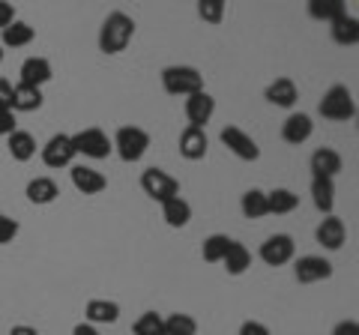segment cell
<instances>
[{"instance_id":"484cf974","label":"cell","mask_w":359,"mask_h":335,"mask_svg":"<svg viewBox=\"0 0 359 335\" xmlns=\"http://www.w3.org/2000/svg\"><path fill=\"white\" fill-rule=\"evenodd\" d=\"M222 264H224V273H228V275H243V273L252 266V252L245 249L243 242L231 240V245H228V252H224Z\"/></svg>"},{"instance_id":"74e56055","label":"cell","mask_w":359,"mask_h":335,"mask_svg":"<svg viewBox=\"0 0 359 335\" xmlns=\"http://www.w3.org/2000/svg\"><path fill=\"white\" fill-rule=\"evenodd\" d=\"M0 111H13V84L0 78Z\"/></svg>"},{"instance_id":"f1b7e54d","label":"cell","mask_w":359,"mask_h":335,"mask_svg":"<svg viewBox=\"0 0 359 335\" xmlns=\"http://www.w3.org/2000/svg\"><path fill=\"white\" fill-rule=\"evenodd\" d=\"M344 13H347V6L341 0H309V18H314V21L332 25V21L341 18Z\"/></svg>"},{"instance_id":"8d00e7d4","label":"cell","mask_w":359,"mask_h":335,"mask_svg":"<svg viewBox=\"0 0 359 335\" xmlns=\"http://www.w3.org/2000/svg\"><path fill=\"white\" fill-rule=\"evenodd\" d=\"M240 335H273V332H269V327L261 320H243Z\"/></svg>"},{"instance_id":"3957f363","label":"cell","mask_w":359,"mask_h":335,"mask_svg":"<svg viewBox=\"0 0 359 335\" xmlns=\"http://www.w3.org/2000/svg\"><path fill=\"white\" fill-rule=\"evenodd\" d=\"M111 147H114V153L126 165H135L150 150V132L141 126H120L114 132V138H111Z\"/></svg>"},{"instance_id":"f546056e","label":"cell","mask_w":359,"mask_h":335,"mask_svg":"<svg viewBox=\"0 0 359 335\" xmlns=\"http://www.w3.org/2000/svg\"><path fill=\"white\" fill-rule=\"evenodd\" d=\"M240 210L245 219H264L266 216V192L264 189H249L240 198Z\"/></svg>"},{"instance_id":"b9f144b4","label":"cell","mask_w":359,"mask_h":335,"mask_svg":"<svg viewBox=\"0 0 359 335\" xmlns=\"http://www.w3.org/2000/svg\"><path fill=\"white\" fill-rule=\"evenodd\" d=\"M9 335H39V332L33 329V327H27V323H18V327L9 329Z\"/></svg>"},{"instance_id":"7a4b0ae2","label":"cell","mask_w":359,"mask_h":335,"mask_svg":"<svg viewBox=\"0 0 359 335\" xmlns=\"http://www.w3.org/2000/svg\"><path fill=\"white\" fill-rule=\"evenodd\" d=\"M162 90L168 96H195L204 90V75L195 66H186V63H174V66H165L162 69Z\"/></svg>"},{"instance_id":"8992f818","label":"cell","mask_w":359,"mask_h":335,"mask_svg":"<svg viewBox=\"0 0 359 335\" xmlns=\"http://www.w3.org/2000/svg\"><path fill=\"white\" fill-rule=\"evenodd\" d=\"M141 192L150 200H156V204H165V200L180 195V183L168 171H162V168H147L141 174Z\"/></svg>"},{"instance_id":"9c48e42d","label":"cell","mask_w":359,"mask_h":335,"mask_svg":"<svg viewBox=\"0 0 359 335\" xmlns=\"http://www.w3.org/2000/svg\"><path fill=\"white\" fill-rule=\"evenodd\" d=\"M219 141L233 156H237L240 162H257V159H261V147H257V141L249 135V132H243L240 126H224L219 132Z\"/></svg>"},{"instance_id":"5b68a950","label":"cell","mask_w":359,"mask_h":335,"mask_svg":"<svg viewBox=\"0 0 359 335\" xmlns=\"http://www.w3.org/2000/svg\"><path fill=\"white\" fill-rule=\"evenodd\" d=\"M72 147H75V156H84V159H108V156L114 153L111 138L99 126H87L81 132H75Z\"/></svg>"},{"instance_id":"9a60e30c","label":"cell","mask_w":359,"mask_h":335,"mask_svg":"<svg viewBox=\"0 0 359 335\" xmlns=\"http://www.w3.org/2000/svg\"><path fill=\"white\" fill-rule=\"evenodd\" d=\"M51 78H54V69H51L48 57H27L25 63H21V69H18V84L36 87V90H42Z\"/></svg>"},{"instance_id":"44dd1931","label":"cell","mask_w":359,"mask_h":335,"mask_svg":"<svg viewBox=\"0 0 359 335\" xmlns=\"http://www.w3.org/2000/svg\"><path fill=\"white\" fill-rule=\"evenodd\" d=\"M84 320L93 323V327H99V323H117L120 320V303H114V299H90V303L84 306Z\"/></svg>"},{"instance_id":"ab89813d","label":"cell","mask_w":359,"mask_h":335,"mask_svg":"<svg viewBox=\"0 0 359 335\" xmlns=\"http://www.w3.org/2000/svg\"><path fill=\"white\" fill-rule=\"evenodd\" d=\"M13 21H15V6L6 4V0H0V30L9 27Z\"/></svg>"},{"instance_id":"1f68e13d","label":"cell","mask_w":359,"mask_h":335,"mask_svg":"<svg viewBox=\"0 0 359 335\" xmlns=\"http://www.w3.org/2000/svg\"><path fill=\"white\" fill-rule=\"evenodd\" d=\"M228 245H231L228 233H210V237L204 240V245H201V254H204L207 264H222L224 252H228Z\"/></svg>"},{"instance_id":"277c9868","label":"cell","mask_w":359,"mask_h":335,"mask_svg":"<svg viewBox=\"0 0 359 335\" xmlns=\"http://www.w3.org/2000/svg\"><path fill=\"white\" fill-rule=\"evenodd\" d=\"M318 114L332 123H347L356 117V99L344 84H332L318 102Z\"/></svg>"},{"instance_id":"f35d334b","label":"cell","mask_w":359,"mask_h":335,"mask_svg":"<svg viewBox=\"0 0 359 335\" xmlns=\"http://www.w3.org/2000/svg\"><path fill=\"white\" fill-rule=\"evenodd\" d=\"M332 335H359V323L353 317H347V320H339L332 327Z\"/></svg>"},{"instance_id":"d6a6232c","label":"cell","mask_w":359,"mask_h":335,"mask_svg":"<svg viewBox=\"0 0 359 335\" xmlns=\"http://www.w3.org/2000/svg\"><path fill=\"white\" fill-rule=\"evenodd\" d=\"M135 335H165V320L156 311H144V315L132 323Z\"/></svg>"},{"instance_id":"8fae6325","label":"cell","mask_w":359,"mask_h":335,"mask_svg":"<svg viewBox=\"0 0 359 335\" xmlns=\"http://www.w3.org/2000/svg\"><path fill=\"white\" fill-rule=\"evenodd\" d=\"M186 120H189V126L192 129H204L207 123L212 120V114H216V99H212L207 90H201L195 96H186Z\"/></svg>"},{"instance_id":"7bdbcfd3","label":"cell","mask_w":359,"mask_h":335,"mask_svg":"<svg viewBox=\"0 0 359 335\" xmlns=\"http://www.w3.org/2000/svg\"><path fill=\"white\" fill-rule=\"evenodd\" d=\"M4 57H6V51H4V46H0V63H4Z\"/></svg>"},{"instance_id":"d4e9b609","label":"cell","mask_w":359,"mask_h":335,"mask_svg":"<svg viewBox=\"0 0 359 335\" xmlns=\"http://www.w3.org/2000/svg\"><path fill=\"white\" fill-rule=\"evenodd\" d=\"M45 102L42 90H36V87H27V84H15L13 87V114H30V111H39Z\"/></svg>"},{"instance_id":"2e32d148","label":"cell","mask_w":359,"mask_h":335,"mask_svg":"<svg viewBox=\"0 0 359 335\" xmlns=\"http://www.w3.org/2000/svg\"><path fill=\"white\" fill-rule=\"evenodd\" d=\"M69 177H72V186L81 195H99V192H105V189H108L105 174L96 171V168H90V165H72Z\"/></svg>"},{"instance_id":"6da1fadb","label":"cell","mask_w":359,"mask_h":335,"mask_svg":"<svg viewBox=\"0 0 359 335\" xmlns=\"http://www.w3.org/2000/svg\"><path fill=\"white\" fill-rule=\"evenodd\" d=\"M135 36V18L126 13H108L99 27V51L102 54H123Z\"/></svg>"},{"instance_id":"5bb4252c","label":"cell","mask_w":359,"mask_h":335,"mask_svg":"<svg viewBox=\"0 0 359 335\" xmlns=\"http://www.w3.org/2000/svg\"><path fill=\"white\" fill-rule=\"evenodd\" d=\"M311 135H314V123L309 114H302V111L287 114V120L282 123V141L290 144V147H302Z\"/></svg>"},{"instance_id":"4fadbf2b","label":"cell","mask_w":359,"mask_h":335,"mask_svg":"<svg viewBox=\"0 0 359 335\" xmlns=\"http://www.w3.org/2000/svg\"><path fill=\"white\" fill-rule=\"evenodd\" d=\"M264 99H266L269 105H276V108H294V105H297V99H299V87H297L294 78L278 75L276 81H269V84H266Z\"/></svg>"},{"instance_id":"d6986e66","label":"cell","mask_w":359,"mask_h":335,"mask_svg":"<svg viewBox=\"0 0 359 335\" xmlns=\"http://www.w3.org/2000/svg\"><path fill=\"white\" fill-rule=\"evenodd\" d=\"M311 204L320 216H332V210H335V180H330V177H311Z\"/></svg>"},{"instance_id":"83f0119b","label":"cell","mask_w":359,"mask_h":335,"mask_svg":"<svg viewBox=\"0 0 359 335\" xmlns=\"http://www.w3.org/2000/svg\"><path fill=\"white\" fill-rule=\"evenodd\" d=\"M299 207V195L290 192V189H273V192H266V216H287L294 213Z\"/></svg>"},{"instance_id":"30bf717a","label":"cell","mask_w":359,"mask_h":335,"mask_svg":"<svg viewBox=\"0 0 359 335\" xmlns=\"http://www.w3.org/2000/svg\"><path fill=\"white\" fill-rule=\"evenodd\" d=\"M294 278L299 285H318L332 278V264L323 254H302L294 264Z\"/></svg>"},{"instance_id":"603a6c76","label":"cell","mask_w":359,"mask_h":335,"mask_svg":"<svg viewBox=\"0 0 359 335\" xmlns=\"http://www.w3.org/2000/svg\"><path fill=\"white\" fill-rule=\"evenodd\" d=\"M162 219H165L168 228H186L189 221H192V204H189L183 195L165 200L162 204Z\"/></svg>"},{"instance_id":"d590c367","label":"cell","mask_w":359,"mask_h":335,"mask_svg":"<svg viewBox=\"0 0 359 335\" xmlns=\"http://www.w3.org/2000/svg\"><path fill=\"white\" fill-rule=\"evenodd\" d=\"M18 129V120L13 111H0V138H9Z\"/></svg>"},{"instance_id":"7402d4cb","label":"cell","mask_w":359,"mask_h":335,"mask_svg":"<svg viewBox=\"0 0 359 335\" xmlns=\"http://www.w3.org/2000/svg\"><path fill=\"white\" fill-rule=\"evenodd\" d=\"M330 36L335 46H344V48H351L359 42V18L351 15V13H344L341 18H335L332 25H330Z\"/></svg>"},{"instance_id":"52a82bcc","label":"cell","mask_w":359,"mask_h":335,"mask_svg":"<svg viewBox=\"0 0 359 335\" xmlns=\"http://www.w3.org/2000/svg\"><path fill=\"white\" fill-rule=\"evenodd\" d=\"M294 254H297V242L290 233H273V237H266L261 242V249H257V258L266 266H285L294 261Z\"/></svg>"},{"instance_id":"ba28073f","label":"cell","mask_w":359,"mask_h":335,"mask_svg":"<svg viewBox=\"0 0 359 335\" xmlns=\"http://www.w3.org/2000/svg\"><path fill=\"white\" fill-rule=\"evenodd\" d=\"M39 156H42L45 168H54V171H60V168H72V162H75L72 135H66V132H57V135H51L48 141L42 144Z\"/></svg>"},{"instance_id":"e575fe53","label":"cell","mask_w":359,"mask_h":335,"mask_svg":"<svg viewBox=\"0 0 359 335\" xmlns=\"http://www.w3.org/2000/svg\"><path fill=\"white\" fill-rule=\"evenodd\" d=\"M18 231H21L18 219L0 213V245H9V242H13V240L18 237Z\"/></svg>"},{"instance_id":"cb8c5ba5","label":"cell","mask_w":359,"mask_h":335,"mask_svg":"<svg viewBox=\"0 0 359 335\" xmlns=\"http://www.w3.org/2000/svg\"><path fill=\"white\" fill-rule=\"evenodd\" d=\"M6 150H9V156H13L15 162H30L33 156H36V138H33L30 132H25V129H15L13 135L6 138Z\"/></svg>"},{"instance_id":"4dcf8cb0","label":"cell","mask_w":359,"mask_h":335,"mask_svg":"<svg viewBox=\"0 0 359 335\" xmlns=\"http://www.w3.org/2000/svg\"><path fill=\"white\" fill-rule=\"evenodd\" d=\"M162 320H165V335H198V320L186 315V311H174V315Z\"/></svg>"},{"instance_id":"7c38bea8","label":"cell","mask_w":359,"mask_h":335,"mask_svg":"<svg viewBox=\"0 0 359 335\" xmlns=\"http://www.w3.org/2000/svg\"><path fill=\"white\" fill-rule=\"evenodd\" d=\"M347 240V228L339 216H323L320 225L314 228V242L323 245L327 252H339Z\"/></svg>"},{"instance_id":"ac0fdd59","label":"cell","mask_w":359,"mask_h":335,"mask_svg":"<svg viewBox=\"0 0 359 335\" xmlns=\"http://www.w3.org/2000/svg\"><path fill=\"white\" fill-rule=\"evenodd\" d=\"M177 147H180V156H183V159H189V162H201V159L207 156V150H210V138H207V132H204V129L186 126L183 132H180Z\"/></svg>"},{"instance_id":"e0dca14e","label":"cell","mask_w":359,"mask_h":335,"mask_svg":"<svg viewBox=\"0 0 359 335\" xmlns=\"http://www.w3.org/2000/svg\"><path fill=\"white\" fill-rule=\"evenodd\" d=\"M309 168H311V177H330V180H335V177L341 174V168H344V159H341L339 150L318 147V150L311 153Z\"/></svg>"},{"instance_id":"4316f807","label":"cell","mask_w":359,"mask_h":335,"mask_svg":"<svg viewBox=\"0 0 359 335\" xmlns=\"http://www.w3.org/2000/svg\"><path fill=\"white\" fill-rule=\"evenodd\" d=\"M0 33H4V39H0V46L4 48H25V46H30V42L36 39V30H33L27 21H18V18Z\"/></svg>"},{"instance_id":"ffe728a7","label":"cell","mask_w":359,"mask_h":335,"mask_svg":"<svg viewBox=\"0 0 359 335\" xmlns=\"http://www.w3.org/2000/svg\"><path fill=\"white\" fill-rule=\"evenodd\" d=\"M25 195L30 204H36V207H48L54 204V200L60 198V186L51 180V177H33V180L27 183L25 189Z\"/></svg>"},{"instance_id":"836d02e7","label":"cell","mask_w":359,"mask_h":335,"mask_svg":"<svg viewBox=\"0 0 359 335\" xmlns=\"http://www.w3.org/2000/svg\"><path fill=\"white\" fill-rule=\"evenodd\" d=\"M198 18L207 25H222L224 18V0H198Z\"/></svg>"},{"instance_id":"60d3db41","label":"cell","mask_w":359,"mask_h":335,"mask_svg":"<svg viewBox=\"0 0 359 335\" xmlns=\"http://www.w3.org/2000/svg\"><path fill=\"white\" fill-rule=\"evenodd\" d=\"M72 335H99V329L93 327V323L81 320V323H75V327H72Z\"/></svg>"}]
</instances>
